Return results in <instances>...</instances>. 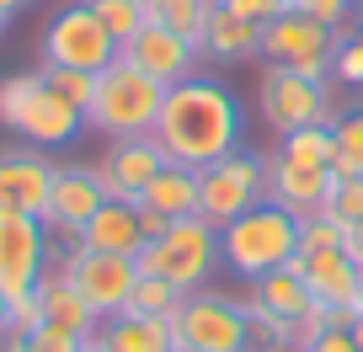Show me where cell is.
Segmentation results:
<instances>
[{
    "label": "cell",
    "mask_w": 363,
    "mask_h": 352,
    "mask_svg": "<svg viewBox=\"0 0 363 352\" xmlns=\"http://www.w3.org/2000/svg\"><path fill=\"white\" fill-rule=\"evenodd\" d=\"M246 299H257V305L267 310V315H278L284 326H299V320L310 315V305H315V294H310V283L299 278L294 261L278 267V273H267V278H257Z\"/></svg>",
    "instance_id": "7402d4cb"
},
{
    "label": "cell",
    "mask_w": 363,
    "mask_h": 352,
    "mask_svg": "<svg viewBox=\"0 0 363 352\" xmlns=\"http://www.w3.org/2000/svg\"><path fill=\"white\" fill-rule=\"evenodd\" d=\"M331 134H337V160H331V176H363V107L337 113Z\"/></svg>",
    "instance_id": "83f0119b"
},
{
    "label": "cell",
    "mask_w": 363,
    "mask_h": 352,
    "mask_svg": "<svg viewBox=\"0 0 363 352\" xmlns=\"http://www.w3.org/2000/svg\"><path fill=\"white\" fill-rule=\"evenodd\" d=\"M134 208H139V203H134ZM139 229H145V240H160V235L171 229V219L155 214V208H139Z\"/></svg>",
    "instance_id": "f35d334b"
},
{
    "label": "cell",
    "mask_w": 363,
    "mask_h": 352,
    "mask_svg": "<svg viewBox=\"0 0 363 352\" xmlns=\"http://www.w3.org/2000/svg\"><path fill=\"white\" fill-rule=\"evenodd\" d=\"M48 273V225L38 214L0 208V294L16 299Z\"/></svg>",
    "instance_id": "7c38bea8"
},
{
    "label": "cell",
    "mask_w": 363,
    "mask_h": 352,
    "mask_svg": "<svg viewBox=\"0 0 363 352\" xmlns=\"http://www.w3.org/2000/svg\"><path fill=\"white\" fill-rule=\"evenodd\" d=\"M139 208H155L166 219H193L198 214V171L193 166H166L155 182L145 187Z\"/></svg>",
    "instance_id": "cb8c5ba5"
},
{
    "label": "cell",
    "mask_w": 363,
    "mask_h": 352,
    "mask_svg": "<svg viewBox=\"0 0 363 352\" xmlns=\"http://www.w3.org/2000/svg\"><path fill=\"white\" fill-rule=\"evenodd\" d=\"M320 214L337 219L342 229L358 225V219H363V176H337L331 193H326V203H320Z\"/></svg>",
    "instance_id": "f546056e"
},
{
    "label": "cell",
    "mask_w": 363,
    "mask_h": 352,
    "mask_svg": "<svg viewBox=\"0 0 363 352\" xmlns=\"http://www.w3.org/2000/svg\"><path fill=\"white\" fill-rule=\"evenodd\" d=\"M257 113L272 134L284 139L294 128H315V123H337V102H331V80H305L294 69L267 64L257 80Z\"/></svg>",
    "instance_id": "ba28073f"
},
{
    "label": "cell",
    "mask_w": 363,
    "mask_h": 352,
    "mask_svg": "<svg viewBox=\"0 0 363 352\" xmlns=\"http://www.w3.org/2000/svg\"><path fill=\"white\" fill-rule=\"evenodd\" d=\"M107 203L102 193V176H96V166H59L54 171V193H48V208H43V225L48 235H69L75 240L80 229H86V219L96 214V208Z\"/></svg>",
    "instance_id": "e0dca14e"
},
{
    "label": "cell",
    "mask_w": 363,
    "mask_h": 352,
    "mask_svg": "<svg viewBox=\"0 0 363 352\" xmlns=\"http://www.w3.org/2000/svg\"><path fill=\"white\" fill-rule=\"evenodd\" d=\"M352 11H363V0H352Z\"/></svg>",
    "instance_id": "bcb514c9"
},
{
    "label": "cell",
    "mask_w": 363,
    "mask_h": 352,
    "mask_svg": "<svg viewBox=\"0 0 363 352\" xmlns=\"http://www.w3.org/2000/svg\"><path fill=\"white\" fill-rule=\"evenodd\" d=\"M6 320H11L16 336H33L38 326H48V315H43V294H38V288L16 294V299H11V310H6Z\"/></svg>",
    "instance_id": "e575fe53"
},
{
    "label": "cell",
    "mask_w": 363,
    "mask_h": 352,
    "mask_svg": "<svg viewBox=\"0 0 363 352\" xmlns=\"http://www.w3.org/2000/svg\"><path fill=\"white\" fill-rule=\"evenodd\" d=\"M59 273L86 294V305L96 310V315L113 320V315L128 310V294H134V283H139V261L134 256H107V251H86V246L69 240V251L59 256Z\"/></svg>",
    "instance_id": "8fae6325"
},
{
    "label": "cell",
    "mask_w": 363,
    "mask_h": 352,
    "mask_svg": "<svg viewBox=\"0 0 363 352\" xmlns=\"http://www.w3.org/2000/svg\"><path fill=\"white\" fill-rule=\"evenodd\" d=\"M203 59L208 64H246V59H257L262 48V27L257 22H240V16H230L225 6L214 0V11H208V27H203Z\"/></svg>",
    "instance_id": "44dd1931"
},
{
    "label": "cell",
    "mask_w": 363,
    "mask_h": 352,
    "mask_svg": "<svg viewBox=\"0 0 363 352\" xmlns=\"http://www.w3.org/2000/svg\"><path fill=\"white\" fill-rule=\"evenodd\" d=\"M342 246V225L326 214H299V251H337Z\"/></svg>",
    "instance_id": "836d02e7"
},
{
    "label": "cell",
    "mask_w": 363,
    "mask_h": 352,
    "mask_svg": "<svg viewBox=\"0 0 363 352\" xmlns=\"http://www.w3.org/2000/svg\"><path fill=\"white\" fill-rule=\"evenodd\" d=\"M96 341H102L107 352H177V341H171V320H145V315L102 320Z\"/></svg>",
    "instance_id": "603a6c76"
},
{
    "label": "cell",
    "mask_w": 363,
    "mask_h": 352,
    "mask_svg": "<svg viewBox=\"0 0 363 352\" xmlns=\"http://www.w3.org/2000/svg\"><path fill=\"white\" fill-rule=\"evenodd\" d=\"M240 134H246V113H240L235 91L214 75H187L166 86L160 118L150 128V139L166 149L171 166H193V171L235 155Z\"/></svg>",
    "instance_id": "6da1fadb"
},
{
    "label": "cell",
    "mask_w": 363,
    "mask_h": 352,
    "mask_svg": "<svg viewBox=\"0 0 363 352\" xmlns=\"http://www.w3.org/2000/svg\"><path fill=\"white\" fill-rule=\"evenodd\" d=\"M278 155L299 160V166H331V160H337V134H331V123L294 128V134L278 139Z\"/></svg>",
    "instance_id": "4316f807"
},
{
    "label": "cell",
    "mask_w": 363,
    "mask_h": 352,
    "mask_svg": "<svg viewBox=\"0 0 363 352\" xmlns=\"http://www.w3.org/2000/svg\"><path fill=\"white\" fill-rule=\"evenodd\" d=\"M139 6H150V0H139Z\"/></svg>",
    "instance_id": "c3c4849f"
},
{
    "label": "cell",
    "mask_w": 363,
    "mask_h": 352,
    "mask_svg": "<svg viewBox=\"0 0 363 352\" xmlns=\"http://www.w3.org/2000/svg\"><path fill=\"white\" fill-rule=\"evenodd\" d=\"M54 171L59 166L48 160V149L22 144V139L0 144V208H16V214H38L43 219L48 193H54Z\"/></svg>",
    "instance_id": "4fadbf2b"
},
{
    "label": "cell",
    "mask_w": 363,
    "mask_h": 352,
    "mask_svg": "<svg viewBox=\"0 0 363 352\" xmlns=\"http://www.w3.org/2000/svg\"><path fill=\"white\" fill-rule=\"evenodd\" d=\"M251 352H284V347H251Z\"/></svg>",
    "instance_id": "f6af8a7d"
},
{
    "label": "cell",
    "mask_w": 363,
    "mask_h": 352,
    "mask_svg": "<svg viewBox=\"0 0 363 352\" xmlns=\"http://www.w3.org/2000/svg\"><path fill=\"white\" fill-rule=\"evenodd\" d=\"M118 59H128L134 69H145V75L160 80V86H177V80L198 75V59H203V48L187 43V38H177L171 27H160V22H145L123 48H118Z\"/></svg>",
    "instance_id": "9a60e30c"
},
{
    "label": "cell",
    "mask_w": 363,
    "mask_h": 352,
    "mask_svg": "<svg viewBox=\"0 0 363 352\" xmlns=\"http://www.w3.org/2000/svg\"><path fill=\"white\" fill-rule=\"evenodd\" d=\"M230 16H240V22H257V27H267L272 16H284L289 11V0H219Z\"/></svg>",
    "instance_id": "d590c367"
},
{
    "label": "cell",
    "mask_w": 363,
    "mask_h": 352,
    "mask_svg": "<svg viewBox=\"0 0 363 352\" xmlns=\"http://www.w3.org/2000/svg\"><path fill=\"white\" fill-rule=\"evenodd\" d=\"M171 341H177V352H251L246 305L214 294V288L182 294L177 315H171Z\"/></svg>",
    "instance_id": "52a82bcc"
},
{
    "label": "cell",
    "mask_w": 363,
    "mask_h": 352,
    "mask_svg": "<svg viewBox=\"0 0 363 352\" xmlns=\"http://www.w3.org/2000/svg\"><path fill=\"white\" fill-rule=\"evenodd\" d=\"M27 6H33V0H0V16L11 22V16H16V11H27Z\"/></svg>",
    "instance_id": "60d3db41"
},
{
    "label": "cell",
    "mask_w": 363,
    "mask_h": 352,
    "mask_svg": "<svg viewBox=\"0 0 363 352\" xmlns=\"http://www.w3.org/2000/svg\"><path fill=\"white\" fill-rule=\"evenodd\" d=\"M331 48H337V33L299 11H284L262 27V48L257 54L278 69H294L305 80H331Z\"/></svg>",
    "instance_id": "30bf717a"
},
{
    "label": "cell",
    "mask_w": 363,
    "mask_h": 352,
    "mask_svg": "<svg viewBox=\"0 0 363 352\" xmlns=\"http://www.w3.org/2000/svg\"><path fill=\"white\" fill-rule=\"evenodd\" d=\"M347 331H352V341H358V352H363V315H352V326H347Z\"/></svg>",
    "instance_id": "7bdbcfd3"
},
{
    "label": "cell",
    "mask_w": 363,
    "mask_h": 352,
    "mask_svg": "<svg viewBox=\"0 0 363 352\" xmlns=\"http://www.w3.org/2000/svg\"><path fill=\"white\" fill-rule=\"evenodd\" d=\"M310 352H358V341H352L347 326H331V331H320V336L310 341Z\"/></svg>",
    "instance_id": "74e56055"
},
{
    "label": "cell",
    "mask_w": 363,
    "mask_h": 352,
    "mask_svg": "<svg viewBox=\"0 0 363 352\" xmlns=\"http://www.w3.org/2000/svg\"><path fill=\"white\" fill-rule=\"evenodd\" d=\"M80 352H107V347H102V341H96V336H91V341H86V347H80Z\"/></svg>",
    "instance_id": "ee69618b"
},
{
    "label": "cell",
    "mask_w": 363,
    "mask_h": 352,
    "mask_svg": "<svg viewBox=\"0 0 363 352\" xmlns=\"http://www.w3.org/2000/svg\"><path fill=\"white\" fill-rule=\"evenodd\" d=\"M75 246L107 251V256H139V246H145L139 208H134V203H118V198H107V203L86 219V229L75 235Z\"/></svg>",
    "instance_id": "d6986e66"
},
{
    "label": "cell",
    "mask_w": 363,
    "mask_h": 352,
    "mask_svg": "<svg viewBox=\"0 0 363 352\" xmlns=\"http://www.w3.org/2000/svg\"><path fill=\"white\" fill-rule=\"evenodd\" d=\"M38 294H43V315H48V326L69 331V336H80V341H91L96 331H102V315L86 305V294H80V288L69 283L59 267H48V273L38 278Z\"/></svg>",
    "instance_id": "ffe728a7"
},
{
    "label": "cell",
    "mask_w": 363,
    "mask_h": 352,
    "mask_svg": "<svg viewBox=\"0 0 363 352\" xmlns=\"http://www.w3.org/2000/svg\"><path fill=\"white\" fill-rule=\"evenodd\" d=\"M289 11L310 16V22L331 27V33H352V0H289Z\"/></svg>",
    "instance_id": "1f68e13d"
},
{
    "label": "cell",
    "mask_w": 363,
    "mask_h": 352,
    "mask_svg": "<svg viewBox=\"0 0 363 352\" xmlns=\"http://www.w3.org/2000/svg\"><path fill=\"white\" fill-rule=\"evenodd\" d=\"M38 48H43V69H86V75H102L118 59V38L102 27V16L91 11L86 0L48 16Z\"/></svg>",
    "instance_id": "9c48e42d"
},
{
    "label": "cell",
    "mask_w": 363,
    "mask_h": 352,
    "mask_svg": "<svg viewBox=\"0 0 363 352\" xmlns=\"http://www.w3.org/2000/svg\"><path fill=\"white\" fill-rule=\"evenodd\" d=\"M86 6L102 16V27L118 38V48H123L128 38H134L139 27L150 22V6H139V0H86Z\"/></svg>",
    "instance_id": "f1b7e54d"
},
{
    "label": "cell",
    "mask_w": 363,
    "mask_h": 352,
    "mask_svg": "<svg viewBox=\"0 0 363 352\" xmlns=\"http://www.w3.org/2000/svg\"><path fill=\"white\" fill-rule=\"evenodd\" d=\"M139 273H155L166 283H177L182 294H198V288L214 283V273L225 267L219 256V229L203 225V219H171V229L160 240H145L139 246Z\"/></svg>",
    "instance_id": "5b68a950"
},
{
    "label": "cell",
    "mask_w": 363,
    "mask_h": 352,
    "mask_svg": "<svg viewBox=\"0 0 363 352\" xmlns=\"http://www.w3.org/2000/svg\"><path fill=\"white\" fill-rule=\"evenodd\" d=\"M160 102H166V86L150 80L145 69H134L128 59H113V64L96 75V96L86 107V128L107 139H134L150 134L160 118Z\"/></svg>",
    "instance_id": "277c9868"
},
{
    "label": "cell",
    "mask_w": 363,
    "mask_h": 352,
    "mask_svg": "<svg viewBox=\"0 0 363 352\" xmlns=\"http://www.w3.org/2000/svg\"><path fill=\"white\" fill-rule=\"evenodd\" d=\"M299 278L310 283V294H315V305L326 310H342V315H363V267L347 256V251H299L294 256Z\"/></svg>",
    "instance_id": "2e32d148"
},
{
    "label": "cell",
    "mask_w": 363,
    "mask_h": 352,
    "mask_svg": "<svg viewBox=\"0 0 363 352\" xmlns=\"http://www.w3.org/2000/svg\"><path fill=\"white\" fill-rule=\"evenodd\" d=\"M331 182H337L331 166H299V160L278 155V149L267 155V198L278 208H289V214H320Z\"/></svg>",
    "instance_id": "ac0fdd59"
},
{
    "label": "cell",
    "mask_w": 363,
    "mask_h": 352,
    "mask_svg": "<svg viewBox=\"0 0 363 352\" xmlns=\"http://www.w3.org/2000/svg\"><path fill=\"white\" fill-rule=\"evenodd\" d=\"M0 128H11L22 144L59 149L86 128V113L48 86L43 69H11L0 80Z\"/></svg>",
    "instance_id": "7a4b0ae2"
},
{
    "label": "cell",
    "mask_w": 363,
    "mask_h": 352,
    "mask_svg": "<svg viewBox=\"0 0 363 352\" xmlns=\"http://www.w3.org/2000/svg\"><path fill=\"white\" fill-rule=\"evenodd\" d=\"M219 256H225V267L235 278H246V283L278 273V267H289V261L299 256V214H289V208H278L267 198V203H257L251 214H240L235 225L219 229Z\"/></svg>",
    "instance_id": "3957f363"
},
{
    "label": "cell",
    "mask_w": 363,
    "mask_h": 352,
    "mask_svg": "<svg viewBox=\"0 0 363 352\" xmlns=\"http://www.w3.org/2000/svg\"><path fill=\"white\" fill-rule=\"evenodd\" d=\"M166 166H171L166 149H160L150 134H134V139H113V144H107V155L96 160V176H102L107 198H118V203H139L145 187L155 182Z\"/></svg>",
    "instance_id": "5bb4252c"
},
{
    "label": "cell",
    "mask_w": 363,
    "mask_h": 352,
    "mask_svg": "<svg viewBox=\"0 0 363 352\" xmlns=\"http://www.w3.org/2000/svg\"><path fill=\"white\" fill-rule=\"evenodd\" d=\"M0 38H6V16H0Z\"/></svg>",
    "instance_id": "7dc6e473"
},
{
    "label": "cell",
    "mask_w": 363,
    "mask_h": 352,
    "mask_svg": "<svg viewBox=\"0 0 363 352\" xmlns=\"http://www.w3.org/2000/svg\"><path fill=\"white\" fill-rule=\"evenodd\" d=\"M257 203H267V155L262 149H235L198 171V219L203 225L225 229Z\"/></svg>",
    "instance_id": "8992f818"
},
{
    "label": "cell",
    "mask_w": 363,
    "mask_h": 352,
    "mask_svg": "<svg viewBox=\"0 0 363 352\" xmlns=\"http://www.w3.org/2000/svg\"><path fill=\"white\" fill-rule=\"evenodd\" d=\"M0 352H27V336H16V331H6V336H0Z\"/></svg>",
    "instance_id": "ab89813d"
},
{
    "label": "cell",
    "mask_w": 363,
    "mask_h": 352,
    "mask_svg": "<svg viewBox=\"0 0 363 352\" xmlns=\"http://www.w3.org/2000/svg\"><path fill=\"white\" fill-rule=\"evenodd\" d=\"M208 11H214V0H150V22L171 27V33L187 38V43H203Z\"/></svg>",
    "instance_id": "d4e9b609"
},
{
    "label": "cell",
    "mask_w": 363,
    "mask_h": 352,
    "mask_svg": "<svg viewBox=\"0 0 363 352\" xmlns=\"http://www.w3.org/2000/svg\"><path fill=\"white\" fill-rule=\"evenodd\" d=\"M331 80L363 91V33H342L337 38V48H331Z\"/></svg>",
    "instance_id": "4dcf8cb0"
},
{
    "label": "cell",
    "mask_w": 363,
    "mask_h": 352,
    "mask_svg": "<svg viewBox=\"0 0 363 352\" xmlns=\"http://www.w3.org/2000/svg\"><path fill=\"white\" fill-rule=\"evenodd\" d=\"M177 305H182V288H177V283H166V278H155V273H139V283H134V294H128V310H123V315L171 320V315H177Z\"/></svg>",
    "instance_id": "484cf974"
},
{
    "label": "cell",
    "mask_w": 363,
    "mask_h": 352,
    "mask_svg": "<svg viewBox=\"0 0 363 352\" xmlns=\"http://www.w3.org/2000/svg\"><path fill=\"white\" fill-rule=\"evenodd\" d=\"M80 347H86V341L59 331V326H38L33 336H27V352H80Z\"/></svg>",
    "instance_id": "8d00e7d4"
},
{
    "label": "cell",
    "mask_w": 363,
    "mask_h": 352,
    "mask_svg": "<svg viewBox=\"0 0 363 352\" xmlns=\"http://www.w3.org/2000/svg\"><path fill=\"white\" fill-rule=\"evenodd\" d=\"M43 75H48V86H54L69 107H80V113H86L91 96H96V75H86V69H43Z\"/></svg>",
    "instance_id": "d6a6232c"
},
{
    "label": "cell",
    "mask_w": 363,
    "mask_h": 352,
    "mask_svg": "<svg viewBox=\"0 0 363 352\" xmlns=\"http://www.w3.org/2000/svg\"><path fill=\"white\" fill-rule=\"evenodd\" d=\"M6 310H11V299L0 294V336H6V331H11V320H6Z\"/></svg>",
    "instance_id": "b9f144b4"
}]
</instances>
